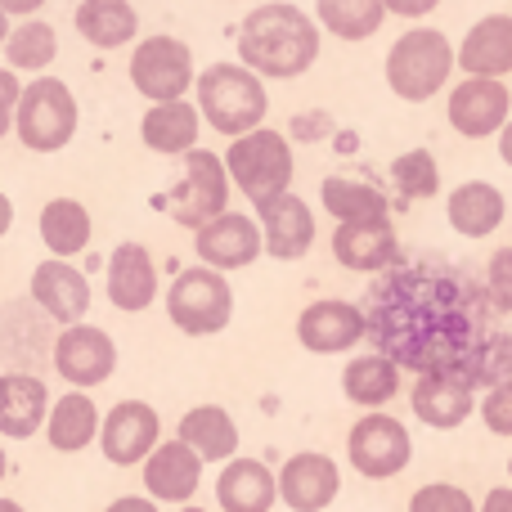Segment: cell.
Masks as SVG:
<instances>
[{
	"label": "cell",
	"instance_id": "25",
	"mask_svg": "<svg viewBox=\"0 0 512 512\" xmlns=\"http://www.w3.org/2000/svg\"><path fill=\"white\" fill-rule=\"evenodd\" d=\"M504 212H508V203L490 180H468V185H459L445 198V216H450V225L463 239H486V234H495L499 225H504Z\"/></svg>",
	"mask_w": 512,
	"mask_h": 512
},
{
	"label": "cell",
	"instance_id": "30",
	"mask_svg": "<svg viewBox=\"0 0 512 512\" xmlns=\"http://www.w3.org/2000/svg\"><path fill=\"white\" fill-rule=\"evenodd\" d=\"M77 32L99 50H117V45H126L140 32V18H135L131 0H81Z\"/></svg>",
	"mask_w": 512,
	"mask_h": 512
},
{
	"label": "cell",
	"instance_id": "44",
	"mask_svg": "<svg viewBox=\"0 0 512 512\" xmlns=\"http://www.w3.org/2000/svg\"><path fill=\"white\" fill-rule=\"evenodd\" d=\"M481 512H512V490H490Z\"/></svg>",
	"mask_w": 512,
	"mask_h": 512
},
{
	"label": "cell",
	"instance_id": "34",
	"mask_svg": "<svg viewBox=\"0 0 512 512\" xmlns=\"http://www.w3.org/2000/svg\"><path fill=\"white\" fill-rule=\"evenodd\" d=\"M315 14L342 41H369L382 27L387 9H382V0H315Z\"/></svg>",
	"mask_w": 512,
	"mask_h": 512
},
{
	"label": "cell",
	"instance_id": "32",
	"mask_svg": "<svg viewBox=\"0 0 512 512\" xmlns=\"http://www.w3.org/2000/svg\"><path fill=\"white\" fill-rule=\"evenodd\" d=\"M41 239L54 252V261H68V256L86 252L90 243V212L77 198H54L41 212Z\"/></svg>",
	"mask_w": 512,
	"mask_h": 512
},
{
	"label": "cell",
	"instance_id": "24",
	"mask_svg": "<svg viewBox=\"0 0 512 512\" xmlns=\"http://www.w3.org/2000/svg\"><path fill=\"white\" fill-rule=\"evenodd\" d=\"M472 405H477V400H472V387L459 378V373H427V378H418V387H414V414L423 418L427 427H441V432L468 423Z\"/></svg>",
	"mask_w": 512,
	"mask_h": 512
},
{
	"label": "cell",
	"instance_id": "21",
	"mask_svg": "<svg viewBox=\"0 0 512 512\" xmlns=\"http://www.w3.org/2000/svg\"><path fill=\"white\" fill-rule=\"evenodd\" d=\"M203 481V459L180 441H162L158 450L144 459V490L162 504H189Z\"/></svg>",
	"mask_w": 512,
	"mask_h": 512
},
{
	"label": "cell",
	"instance_id": "7",
	"mask_svg": "<svg viewBox=\"0 0 512 512\" xmlns=\"http://www.w3.org/2000/svg\"><path fill=\"white\" fill-rule=\"evenodd\" d=\"M167 315H171V324L189 337L221 333L234 315V292H230V283L216 270H207V265L180 270L167 292Z\"/></svg>",
	"mask_w": 512,
	"mask_h": 512
},
{
	"label": "cell",
	"instance_id": "39",
	"mask_svg": "<svg viewBox=\"0 0 512 512\" xmlns=\"http://www.w3.org/2000/svg\"><path fill=\"white\" fill-rule=\"evenodd\" d=\"M409 512H477V504H472L468 490L436 481V486H423L409 499Z\"/></svg>",
	"mask_w": 512,
	"mask_h": 512
},
{
	"label": "cell",
	"instance_id": "42",
	"mask_svg": "<svg viewBox=\"0 0 512 512\" xmlns=\"http://www.w3.org/2000/svg\"><path fill=\"white\" fill-rule=\"evenodd\" d=\"M436 5H441V0H382V9L400 14V18H423V14H432Z\"/></svg>",
	"mask_w": 512,
	"mask_h": 512
},
{
	"label": "cell",
	"instance_id": "52",
	"mask_svg": "<svg viewBox=\"0 0 512 512\" xmlns=\"http://www.w3.org/2000/svg\"><path fill=\"white\" fill-rule=\"evenodd\" d=\"M508 477H512V459H508Z\"/></svg>",
	"mask_w": 512,
	"mask_h": 512
},
{
	"label": "cell",
	"instance_id": "27",
	"mask_svg": "<svg viewBox=\"0 0 512 512\" xmlns=\"http://www.w3.org/2000/svg\"><path fill=\"white\" fill-rule=\"evenodd\" d=\"M180 445H189L203 463H225L239 450V427L221 405H198L180 418Z\"/></svg>",
	"mask_w": 512,
	"mask_h": 512
},
{
	"label": "cell",
	"instance_id": "12",
	"mask_svg": "<svg viewBox=\"0 0 512 512\" xmlns=\"http://www.w3.org/2000/svg\"><path fill=\"white\" fill-rule=\"evenodd\" d=\"M158 409L144 405V400H122L104 414L99 423V445H104V459L117 463V468H135L144 463L153 450H158Z\"/></svg>",
	"mask_w": 512,
	"mask_h": 512
},
{
	"label": "cell",
	"instance_id": "16",
	"mask_svg": "<svg viewBox=\"0 0 512 512\" xmlns=\"http://www.w3.org/2000/svg\"><path fill=\"white\" fill-rule=\"evenodd\" d=\"M198 256H203L207 270H243V265H252L256 256L265 252L261 243V230H256V221H248V216L239 212H225L216 216L212 225H203L198 230Z\"/></svg>",
	"mask_w": 512,
	"mask_h": 512
},
{
	"label": "cell",
	"instance_id": "1",
	"mask_svg": "<svg viewBox=\"0 0 512 512\" xmlns=\"http://www.w3.org/2000/svg\"><path fill=\"white\" fill-rule=\"evenodd\" d=\"M486 297L454 265L441 261H400L382 270L369 288L364 337L396 369L418 378L459 373L486 342Z\"/></svg>",
	"mask_w": 512,
	"mask_h": 512
},
{
	"label": "cell",
	"instance_id": "4",
	"mask_svg": "<svg viewBox=\"0 0 512 512\" xmlns=\"http://www.w3.org/2000/svg\"><path fill=\"white\" fill-rule=\"evenodd\" d=\"M459 68L454 45L436 27H409L387 50V86L409 104H423L445 86V77Z\"/></svg>",
	"mask_w": 512,
	"mask_h": 512
},
{
	"label": "cell",
	"instance_id": "28",
	"mask_svg": "<svg viewBox=\"0 0 512 512\" xmlns=\"http://www.w3.org/2000/svg\"><path fill=\"white\" fill-rule=\"evenodd\" d=\"M45 436L59 454H77L86 450L99 436V409L86 391H68L63 400L50 405V418H45Z\"/></svg>",
	"mask_w": 512,
	"mask_h": 512
},
{
	"label": "cell",
	"instance_id": "41",
	"mask_svg": "<svg viewBox=\"0 0 512 512\" xmlns=\"http://www.w3.org/2000/svg\"><path fill=\"white\" fill-rule=\"evenodd\" d=\"M18 99H23V86L9 68H0V135L14 126V113H18Z\"/></svg>",
	"mask_w": 512,
	"mask_h": 512
},
{
	"label": "cell",
	"instance_id": "47",
	"mask_svg": "<svg viewBox=\"0 0 512 512\" xmlns=\"http://www.w3.org/2000/svg\"><path fill=\"white\" fill-rule=\"evenodd\" d=\"M499 153H504V162L512 167V122L504 126V135H499Z\"/></svg>",
	"mask_w": 512,
	"mask_h": 512
},
{
	"label": "cell",
	"instance_id": "36",
	"mask_svg": "<svg viewBox=\"0 0 512 512\" xmlns=\"http://www.w3.org/2000/svg\"><path fill=\"white\" fill-rule=\"evenodd\" d=\"M459 378L477 387H499V382H512V333H486V342L472 351V360L459 369Z\"/></svg>",
	"mask_w": 512,
	"mask_h": 512
},
{
	"label": "cell",
	"instance_id": "23",
	"mask_svg": "<svg viewBox=\"0 0 512 512\" xmlns=\"http://www.w3.org/2000/svg\"><path fill=\"white\" fill-rule=\"evenodd\" d=\"M468 77H486L499 81L504 72H512V18L508 14H490L463 36L459 54H454Z\"/></svg>",
	"mask_w": 512,
	"mask_h": 512
},
{
	"label": "cell",
	"instance_id": "19",
	"mask_svg": "<svg viewBox=\"0 0 512 512\" xmlns=\"http://www.w3.org/2000/svg\"><path fill=\"white\" fill-rule=\"evenodd\" d=\"M333 256L346 270L382 274V270H391V265H400V243L387 221H351V225H337Z\"/></svg>",
	"mask_w": 512,
	"mask_h": 512
},
{
	"label": "cell",
	"instance_id": "35",
	"mask_svg": "<svg viewBox=\"0 0 512 512\" xmlns=\"http://www.w3.org/2000/svg\"><path fill=\"white\" fill-rule=\"evenodd\" d=\"M5 54H9V72L14 68H50L54 54H59V36H54L50 23H41V18H27V23L9 27V41H5Z\"/></svg>",
	"mask_w": 512,
	"mask_h": 512
},
{
	"label": "cell",
	"instance_id": "38",
	"mask_svg": "<svg viewBox=\"0 0 512 512\" xmlns=\"http://www.w3.org/2000/svg\"><path fill=\"white\" fill-rule=\"evenodd\" d=\"M490 315H508L512 310V248H499L486 265V283H481Z\"/></svg>",
	"mask_w": 512,
	"mask_h": 512
},
{
	"label": "cell",
	"instance_id": "26",
	"mask_svg": "<svg viewBox=\"0 0 512 512\" xmlns=\"http://www.w3.org/2000/svg\"><path fill=\"white\" fill-rule=\"evenodd\" d=\"M216 499L225 512H270V504L279 499V486H274V472L265 463L230 459L216 477Z\"/></svg>",
	"mask_w": 512,
	"mask_h": 512
},
{
	"label": "cell",
	"instance_id": "22",
	"mask_svg": "<svg viewBox=\"0 0 512 512\" xmlns=\"http://www.w3.org/2000/svg\"><path fill=\"white\" fill-rule=\"evenodd\" d=\"M50 418V391L32 373H0V436L27 441Z\"/></svg>",
	"mask_w": 512,
	"mask_h": 512
},
{
	"label": "cell",
	"instance_id": "17",
	"mask_svg": "<svg viewBox=\"0 0 512 512\" xmlns=\"http://www.w3.org/2000/svg\"><path fill=\"white\" fill-rule=\"evenodd\" d=\"M32 301L50 319H59L63 328H72V324H81V315L90 310V283L77 265L50 256V261H41L32 270Z\"/></svg>",
	"mask_w": 512,
	"mask_h": 512
},
{
	"label": "cell",
	"instance_id": "31",
	"mask_svg": "<svg viewBox=\"0 0 512 512\" xmlns=\"http://www.w3.org/2000/svg\"><path fill=\"white\" fill-rule=\"evenodd\" d=\"M342 391H346V400H351V405H364L369 414H378V405L396 400L400 369L391 360H382V355H360V360L346 364Z\"/></svg>",
	"mask_w": 512,
	"mask_h": 512
},
{
	"label": "cell",
	"instance_id": "6",
	"mask_svg": "<svg viewBox=\"0 0 512 512\" xmlns=\"http://www.w3.org/2000/svg\"><path fill=\"white\" fill-rule=\"evenodd\" d=\"M14 131L32 153H59L77 135V99H72L68 81L59 77L32 81L23 90V99H18Z\"/></svg>",
	"mask_w": 512,
	"mask_h": 512
},
{
	"label": "cell",
	"instance_id": "18",
	"mask_svg": "<svg viewBox=\"0 0 512 512\" xmlns=\"http://www.w3.org/2000/svg\"><path fill=\"white\" fill-rule=\"evenodd\" d=\"M261 243L274 261H301L315 243V216L297 194H283L274 203H261Z\"/></svg>",
	"mask_w": 512,
	"mask_h": 512
},
{
	"label": "cell",
	"instance_id": "51",
	"mask_svg": "<svg viewBox=\"0 0 512 512\" xmlns=\"http://www.w3.org/2000/svg\"><path fill=\"white\" fill-rule=\"evenodd\" d=\"M180 512H207V508H180Z\"/></svg>",
	"mask_w": 512,
	"mask_h": 512
},
{
	"label": "cell",
	"instance_id": "37",
	"mask_svg": "<svg viewBox=\"0 0 512 512\" xmlns=\"http://www.w3.org/2000/svg\"><path fill=\"white\" fill-rule=\"evenodd\" d=\"M391 180H396V189L405 194V203H414V198H432L436 189H441V171H436V158L427 149L400 153V158L391 162Z\"/></svg>",
	"mask_w": 512,
	"mask_h": 512
},
{
	"label": "cell",
	"instance_id": "14",
	"mask_svg": "<svg viewBox=\"0 0 512 512\" xmlns=\"http://www.w3.org/2000/svg\"><path fill=\"white\" fill-rule=\"evenodd\" d=\"M274 486L292 512H324L342 490V477H337V463L328 454H292L274 477Z\"/></svg>",
	"mask_w": 512,
	"mask_h": 512
},
{
	"label": "cell",
	"instance_id": "20",
	"mask_svg": "<svg viewBox=\"0 0 512 512\" xmlns=\"http://www.w3.org/2000/svg\"><path fill=\"white\" fill-rule=\"evenodd\" d=\"M158 297V265L144 243H117L108 256V301L117 310H149Z\"/></svg>",
	"mask_w": 512,
	"mask_h": 512
},
{
	"label": "cell",
	"instance_id": "50",
	"mask_svg": "<svg viewBox=\"0 0 512 512\" xmlns=\"http://www.w3.org/2000/svg\"><path fill=\"white\" fill-rule=\"evenodd\" d=\"M5 468H9V463H5V450H0V481H5Z\"/></svg>",
	"mask_w": 512,
	"mask_h": 512
},
{
	"label": "cell",
	"instance_id": "45",
	"mask_svg": "<svg viewBox=\"0 0 512 512\" xmlns=\"http://www.w3.org/2000/svg\"><path fill=\"white\" fill-rule=\"evenodd\" d=\"M41 5H45V0H0V14H27V18H32Z\"/></svg>",
	"mask_w": 512,
	"mask_h": 512
},
{
	"label": "cell",
	"instance_id": "11",
	"mask_svg": "<svg viewBox=\"0 0 512 512\" xmlns=\"http://www.w3.org/2000/svg\"><path fill=\"white\" fill-rule=\"evenodd\" d=\"M54 369L68 387H99L113 378L117 369V346L104 328L95 324H72L54 342Z\"/></svg>",
	"mask_w": 512,
	"mask_h": 512
},
{
	"label": "cell",
	"instance_id": "43",
	"mask_svg": "<svg viewBox=\"0 0 512 512\" xmlns=\"http://www.w3.org/2000/svg\"><path fill=\"white\" fill-rule=\"evenodd\" d=\"M104 512H158V504H153V499H140V495H122V499H113Z\"/></svg>",
	"mask_w": 512,
	"mask_h": 512
},
{
	"label": "cell",
	"instance_id": "2",
	"mask_svg": "<svg viewBox=\"0 0 512 512\" xmlns=\"http://www.w3.org/2000/svg\"><path fill=\"white\" fill-rule=\"evenodd\" d=\"M239 59L256 77H301L319 59V27L288 0H265L239 27Z\"/></svg>",
	"mask_w": 512,
	"mask_h": 512
},
{
	"label": "cell",
	"instance_id": "46",
	"mask_svg": "<svg viewBox=\"0 0 512 512\" xmlns=\"http://www.w3.org/2000/svg\"><path fill=\"white\" fill-rule=\"evenodd\" d=\"M9 225H14V207H9V198L0 194V234H5Z\"/></svg>",
	"mask_w": 512,
	"mask_h": 512
},
{
	"label": "cell",
	"instance_id": "29",
	"mask_svg": "<svg viewBox=\"0 0 512 512\" xmlns=\"http://www.w3.org/2000/svg\"><path fill=\"white\" fill-rule=\"evenodd\" d=\"M140 135L153 153H194L198 144V108L176 99V104H153L140 122Z\"/></svg>",
	"mask_w": 512,
	"mask_h": 512
},
{
	"label": "cell",
	"instance_id": "15",
	"mask_svg": "<svg viewBox=\"0 0 512 512\" xmlns=\"http://www.w3.org/2000/svg\"><path fill=\"white\" fill-rule=\"evenodd\" d=\"M297 337L315 355L351 351L364 337V310L351 306V301H310L297 315Z\"/></svg>",
	"mask_w": 512,
	"mask_h": 512
},
{
	"label": "cell",
	"instance_id": "48",
	"mask_svg": "<svg viewBox=\"0 0 512 512\" xmlns=\"http://www.w3.org/2000/svg\"><path fill=\"white\" fill-rule=\"evenodd\" d=\"M0 512H23V504H14V499H0Z\"/></svg>",
	"mask_w": 512,
	"mask_h": 512
},
{
	"label": "cell",
	"instance_id": "49",
	"mask_svg": "<svg viewBox=\"0 0 512 512\" xmlns=\"http://www.w3.org/2000/svg\"><path fill=\"white\" fill-rule=\"evenodd\" d=\"M9 41V23H5V14H0V45Z\"/></svg>",
	"mask_w": 512,
	"mask_h": 512
},
{
	"label": "cell",
	"instance_id": "33",
	"mask_svg": "<svg viewBox=\"0 0 512 512\" xmlns=\"http://www.w3.org/2000/svg\"><path fill=\"white\" fill-rule=\"evenodd\" d=\"M324 207L337 225H351V221H387V198L382 189L364 185V180H346V176H328L324 180Z\"/></svg>",
	"mask_w": 512,
	"mask_h": 512
},
{
	"label": "cell",
	"instance_id": "10",
	"mask_svg": "<svg viewBox=\"0 0 512 512\" xmlns=\"http://www.w3.org/2000/svg\"><path fill=\"white\" fill-rule=\"evenodd\" d=\"M346 454H351L355 472L373 481H387L409 468L414 459V441H409L405 423L391 414H364L346 436Z\"/></svg>",
	"mask_w": 512,
	"mask_h": 512
},
{
	"label": "cell",
	"instance_id": "8",
	"mask_svg": "<svg viewBox=\"0 0 512 512\" xmlns=\"http://www.w3.org/2000/svg\"><path fill=\"white\" fill-rule=\"evenodd\" d=\"M230 203V176H225V162L207 149L185 153V180L171 189L167 212L176 216V225L185 230H203L216 216H225Z\"/></svg>",
	"mask_w": 512,
	"mask_h": 512
},
{
	"label": "cell",
	"instance_id": "3",
	"mask_svg": "<svg viewBox=\"0 0 512 512\" xmlns=\"http://www.w3.org/2000/svg\"><path fill=\"white\" fill-rule=\"evenodd\" d=\"M265 86L256 72H248L243 63H212L198 77V113L212 122V131L221 135H252L265 122Z\"/></svg>",
	"mask_w": 512,
	"mask_h": 512
},
{
	"label": "cell",
	"instance_id": "9",
	"mask_svg": "<svg viewBox=\"0 0 512 512\" xmlns=\"http://www.w3.org/2000/svg\"><path fill=\"white\" fill-rule=\"evenodd\" d=\"M131 81L153 104H176L194 86V54L176 36H149L131 54Z\"/></svg>",
	"mask_w": 512,
	"mask_h": 512
},
{
	"label": "cell",
	"instance_id": "13",
	"mask_svg": "<svg viewBox=\"0 0 512 512\" xmlns=\"http://www.w3.org/2000/svg\"><path fill=\"white\" fill-rule=\"evenodd\" d=\"M508 108H512V95L504 90V81L468 77L450 90V126L459 135H468V140H486V135L504 131Z\"/></svg>",
	"mask_w": 512,
	"mask_h": 512
},
{
	"label": "cell",
	"instance_id": "40",
	"mask_svg": "<svg viewBox=\"0 0 512 512\" xmlns=\"http://www.w3.org/2000/svg\"><path fill=\"white\" fill-rule=\"evenodd\" d=\"M481 418L495 436H512V382H499L490 387V396L481 400Z\"/></svg>",
	"mask_w": 512,
	"mask_h": 512
},
{
	"label": "cell",
	"instance_id": "5",
	"mask_svg": "<svg viewBox=\"0 0 512 512\" xmlns=\"http://www.w3.org/2000/svg\"><path fill=\"white\" fill-rule=\"evenodd\" d=\"M221 162H225V176H230L256 207L283 198L292 185V149L279 131L239 135Z\"/></svg>",
	"mask_w": 512,
	"mask_h": 512
}]
</instances>
